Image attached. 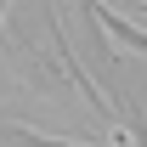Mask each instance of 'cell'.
I'll return each mask as SVG.
<instances>
[{
  "label": "cell",
  "mask_w": 147,
  "mask_h": 147,
  "mask_svg": "<svg viewBox=\"0 0 147 147\" xmlns=\"http://www.w3.org/2000/svg\"><path fill=\"white\" fill-rule=\"evenodd\" d=\"M102 28H108L119 45H130V51H142V57H147V34L136 28V23H125L119 11H108V6H96V34H102Z\"/></svg>",
  "instance_id": "cell-1"
},
{
  "label": "cell",
  "mask_w": 147,
  "mask_h": 147,
  "mask_svg": "<svg viewBox=\"0 0 147 147\" xmlns=\"http://www.w3.org/2000/svg\"><path fill=\"white\" fill-rule=\"evenodd\" d=\"M125 119H130V136H136V147H147V113H142V102H125Z\"/></svg>",
  "instance_id": "cell-2"
},
{
  "label": "cell",
  "mask_w": 147,
  "mask_h": 147,
  "mask_svg": "<svg viewBox=\"0 0 147 147\" xmlns=\"http://www.w3.org/2000/svg\"><path fill=\"white\" fill-rule=\"evenodd\" d=\"M0 17H6V0H0Z\"/></svg>",
  "instance_id": "cell-3"
}]
</instances>
